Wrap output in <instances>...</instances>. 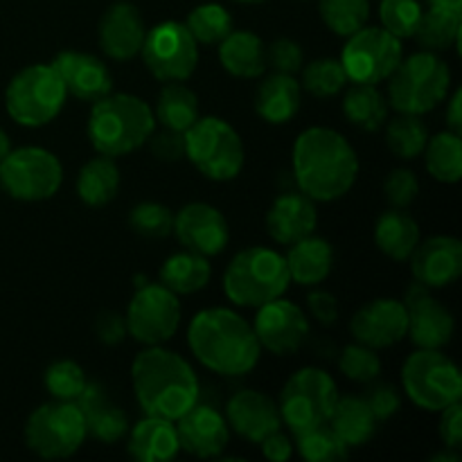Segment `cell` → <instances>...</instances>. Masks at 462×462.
Instances as JSON below:
<instances>
[{"label":"cell","instance_id":"cell-55","mask_svg":"<svg viewBox=\"0 0 462 462\" xmlns=\"http://www.w3.org/2000/svg\"><path fill=\"white\" fill-rule=\"evenodd\" d=\"M262 445V454H264L266 460L271 462H287L293 456V442L287 433L273 431L271 436H266Z\"/></svg>","mask_w":462,"mask_h":462},{"label":"cell","instance_id":"cell-36","mask_svg":"<svg viewBox=\"0 0 462 462\" xmlns=\"http://www.w3.org/2000/svg\"><path fill=\"white\" fill-rule=\"evenodd\" d=\"M343 116L361 131H377L388 120V102L377 86L352 84L343 97Z\"/></svg>","mask_w":462,"mask_h":462},{"label":"cell","instance_id":"cell-8","mask_svg":"<svg viewBox=\"0 0 462 462\" xmlns=\"http://www.w3.org/2000/svg\"><path fill=\"white\" fill-rule=\"evenodd\" d=\"M185 158L206 179L224 183L237 179L244 170L246 152L237 131L221 117H199L185 131Z\"/></svg>","mask_w":462,"mask_h":462},{"label":"cell","instance_id":"cell-2","mask_svg":"<svg viewBox=\"0 0 462 462\" xmlns=\"http://www.w3.org/2000/svg\"><path fill=\"white\" fill-rule=\"evenodd\" d=\"M188 346L203 368L221 377L248 374L262 352L253 325L226 307H212L194 316L188 329Z\"/></svg>","mask_w":462,"mask_h":462},{"label":"cell","instance_id":"cell-59","mask_svg":"<svg viewBox=\"0 0 462 462\" xmlns=\"http://www.w3.org/2000/svg\"><path fill=\"white\" fill-rule=\"evenodd\" d=\"M445 460L458 462L460 458H458V456H449V454H440V456H436V458H433V462H445Z\"/></svg>","mask_w":462,"mask_h":462},{"label":"cell","instance_id":"cell-26","mask_svg":"<svg viewBox=\"0 0 462 462\" xmlns=\"http://www.w3.org/2000/svg\"><path fill=\"white\" fill-rule=\"evenodd\" d=\"M75 404L84 415L86 431L95 440L104 442V445H116L117 440H122L129 433V418L111 400L106 388L99 386V383H86Z\"/></svg>","mask_w":462,"mask_h":462},{"label":"cell","instance_id":"cell-3","mask_svg":"<svg viewBox=\"0 0 462 462\" xmlns=\"http://www.w3.org/2000/svg\"><path fill=\"white\" fill-rule=\"evenodd\" d=\"M135 400L144 415L176 422L201 397V383L192 365L176 352L147 346L131 365Z\"/></svg>","mask_w":462,"mask_h":462},{"label":"cell","instance_id":"cell-29","mask_svg":"<svg viewBox=\"0 0 462 462\" xmlns=\"http://www.w3.org/2000/svg\"><path fill=\"white\" fill-rule=\"evenodd\" d=\"M284 260H287L291 282L302 284V287H319V284L323 282V280H328V275L332 273V244H329L328 239L310 235V237L291 244Z\"/></svg>","mask_w":462,"mask_h":462},{"label":"cell","instance_id":"cell-42","mask_svg":"<svg viewBox=\"0 0 462 462\" xmlns=\"http://www.w3.org/2000/svg\"><path fill=\"white\" fill-rule=\"evenodd\" d=\"M319 14L329 32L350 36L368 23L370 0H319Z\"/></svg>","mask_w":462,"mask_h":462},{"label":"cell","instance_id":"cell-50","mask_svg":"<svg viewBox=\"0 0 462 462\" xmlns=\"http://www.w3.org/2000/svg\"><path fill=\"white\" fill-rule=\"evenodd\" d=\"M364 400L365 404L370 406L374 418H377V422H386V420H391L393 415L402 409L400 393H397V388L391 386V383H373V386L365 391Z\"/></svg>","mask_w":462,"mask_h":462},{"label":"cell","instance_id":"cell-15","mask_svg":"<svg viewBox=\"0 0 462 462\" xmlns=\"http://www.w3.org/2000/svg\"><path fill=\"white\" fill-rule=\"evenodd\" d=\"M126 332L143 346H162L180 325V302L165 284H140L126 310Z\"/></svg>","mask_w":462,"mask_h":462},{"label":"cell","instance_id":"cell-57","mask_svg":"<svg viewBox=\"0 0 462 462\" xmlns=\"http://www.w3.org/2000/svg\"><path fill=\"white\" fill-rule=\"evenodd\" d=\"M429 7L445 9V12H462V0H429Z\"/></svg>","mask_w":462,"mask_h":462},{"label":"cell","instance_id":"cell-11","mask_svg":"<svg viewBox=\"0 0 462 462\" xmlns=\"http://www.w3.org/2000/svg\"><path fill=\"white\" fill-rule=\"evenodd\" d=\"M338 400L332 374L320 368H302L293 373L280 393V415L293 433L328 424Z\"/></svg>","mask_w":462,"mask_h":462},{"label":"cell","instance_id":"cell-10","mask_svg":"<svg viewBox=\"0 0 462 462\" xmlns=\"http://www.w3.org/2000/svg\"><path fill=\"white\" fill-rule=\"evenodd\" d=\"M86 420L75 402L54 400L41 404L25 422V445L39 458H70L84 445Z\"/></svg>","mask_w":462,"mask_h":462},{"label":"cell","instance_id":"cell-31","mask_svg":"<svg viewBox=\"0 0 462 462\" xmlns=\"http://www.w3.org/2000/svg\"><path fill=\"white\" fill-rule=\"evenodd\" d=\"M374 244L386 257L395 262L409 260L420 244V226L404 208L386 210L374 224Z\"/></svg>","mask_w":462,"mask_h":462},{"label":"cell","instance_id":"cell-16","mask_svg":"<svg viewBox=\"0 0 462 462\" xmlns=\"http://www.w3.org/2000/svg\"><path fill=\"white\" fill-rule=\"evenodd\" d=\"M253 332H255L262 350L275 356H289L305 346L311 328L305 311L296 302L275 298V300L257 307Z\"/></svg>","mask_w":462,"mask_h":462},{"label":"cell","instance_id":"cell-17","mask_svg":"<svg viewBox=\"0 0 462 462\" xmlns=\"http://www.w3.org/2000/svg\"><path fill=\"white\" fill-rule=\"evenodd\" d=\"M171 233L185 251L199 253L203 257L219 255L230 239L228 219L210 203H188L174 217Z\"/></svg>","mask_w":462,"mask_h":462},{"label":"cell","instance_id":"cell-37","mask_svg":"<svg viewBox=\"0 0 462 462\" xmlns=\"http://www.w3.org/2000/svg\"><path fill=\"white\" fill-rule=\"evenodd\" d=\"M424 162L427 171L440 183H458L462 179V140L454 131L429 138L424 147Z\"/></svg>","mask_w":462,"mask_h":462},{"label":"cell","instance_id":"cell-40","mask_svg":"<svg viewBox=\"0 0 462 462\" xmlns=\"http://www.w3.org/2000/svg\"><path fill=\"white\" fill-rule=\"evenodd\" d=\"M293 436H296V447L300 456L310 462H338L350 456V447L337 436L329 424H319V427L305 429Z\"/></svg>","mask_w":462,"mask_h":462},{"label":"cell","instance_id":"cell-14","mask_svg":"<svg viewBox=\"0 0 462 462\" xmlns=\"http://www.w3.org/2000/svg\"><path fill=\"white\" fill-rule=\"evenodd\" d=\"M140 54L153 79L185 81L197 70L199 43L185 23L165 21L147 30Z\"/></svg>","mask_w":462,"mask_h":462},{"label":"cell","instance_id":"cell-35","mask_svg":"<svg viewBox=\"0 0 462 462\" xmlns=\"http://www.w3.org/2000/svg\"><path fill=\"white\" fill-rule=\"evenodd\" d=\"M210 262L199 253L183 251L167 257L161 269V284H165L176 296L197 293L210 282Z\"/></svg>","mask_w":462,"mask_h":462},{"label":"cell","instance_id":"cell-34","mask_svg":"<svg viewBox=\"0 0 462 462\" xmlns=\"http://www.w3.org/2000/svg\"><path fill=\"white\" fill-rule=\"evenodd\" d=\"M156 122L165 129L185 134L199 120V97L183 81H167L161 88L153 108Z\"/></svg>","mask_w":462,"mask_h":462},{"label":"cell","instance_id":"cell-60","mask_svg":"<svg viewBox=\"0 0 462 462\" xmlns=\"http://www.w3.org/2000/svg\"><path fill=\"white\" fill-rule=\"evenodd\" d=\"M235 3H242V5H257V3H264V0H235Z\"/></svg>","mask_w":462,"mask_h":462},{"label":"cell","instance_id":"cell-4","mask_svg":"<svg viewBox=\"0 0 462 462\" xmlns=\"http://www.w3.org/2000/svg\"><path fill=\"white\" fill-rule=\"evenodd\" d=\"M153 129V108L129 93H108L106 97L93 102L86 125L95 152L108 158L126 156L147 144Z\"/></svg>","mask_w":462,"mask_h":462},{"label":"cell","instance_id":"cell-49","mask_svg":"<svg viewBox=\"0 0 462 462\" xmlns=\"http://www.w3.org/2000/svg\"><path fill=\"white\" fill-rule=\"evenodd\" d=\"M266 63L273 68L275 72H284V75H296L305 66V52L300 45L291 39H278L266 48Z\"/></svg>","mask_w":462,"mask_h":462},{"label":"cell","instance_id":"cell-30","mask_svg":"<svg viewBox=\"0 0 462 462\" xmlns=\"http://www.w3.org/2000/svg\"><path fill=\"white\" fill-rule=\"evenodd\" d=\"M219 61L226 72L239 79H257L269 68L266 45L248 30H233L219 43Z\"/></svg>","mask_w":462,"mask_h":462},{"label":"cell","instance_id":"cell-5","mask_svg":"<svg viewBox=\"0 0 462 462\" xmlns=\"http://www.w3.org/2000/svg\"><path fill=\"white\" fill-rule=\"evenodd\" d=\"M291 284L287 260L273 248L251 246L230 260L224 273V291L239 307H257L282 298Z\"/></svg>","mask_w":462,"mask_h":462},{"label":"cell","instance_id":"cell-20","mask_svg":"<svg viewBox=\"0 0 462 462\" xmlns=\"http://www.w3.org/2000/svg\"><path fill=\"white\" fill-rule=\"evenodd\" d=\"M409 260L415 282L427 289L449 287L462 275V244L449 235L420 239Z\"/></svg>","mask_w":462,"mask_h":462},{"label":"cell","instance_id":"cell-38","mask_svg":"<svg viewBox=\"0 0 462 462\" xmlns=\"http://www.w3.org/2000/svg\"><path fill=\"white\" fill-rule=\"evenodd\" d=\"M460 25V14L429 7V12H422V18H420V25L413 36L429 52H445V50L458 45Z\"/></svg>","mask_w":462,"mask_h":462},{"label":"cell","instance_id":"cell-6","mask_svg":"<svg viewBox=\"0 0 462 462\" xmlns=\"http://www.w3.org/2000/svg\"><path fill=\"white\" fill-rule=\"evenodd\" d=\"M451 86V70L438 52H415L402 57L400 66L388 77V102L397 113L424 116L445 102Z\"/></svg>","mask_w":462,"mask_h":462},{"label":"cell","instance_id":"cell-48","mask_svg":"<svg viewBox=\"0 0 462 462\" xmlns=\"http://www.w3.org/2000/svg\"><path fill=\"white\" fill-rule=\"evenodd\" d=\"M420 183L418 176L411 170H393L383 180V197L393 208H409L418 199Z\"/></svg>","mask_w":462,"mask_h":462},{"label":"cell","instance_id":"cell-21","mask_svg":"<svg viewBox=\"0 0 462 462\" xmlns=\"http://www.w3.org/2000/svg\"><path fill=\"white\" fill-rule=\"evenodd\" d=\"M99 48L113 61H131L140 54L147 36V25L135 5L120 0L113 3L99 18Z\"/></svg>","mask_w":462,"mask_h":462},{"label":"cell","instance_id":"cell-19","mask_svg":"<svg viewBox=\"0 0 462 462\" xmlns=\"http://www.w3.org/2000/svg\"><path fill=\"white\" fill-rule=\"evenodd\" d=\"M406 311H409V329L406 337L424 350H440L454 337V316L440 300L429 293L427 287L415 282L406 291Z\"/></svg>","mask_w":462,"mask_h":462},{"label":"cell","instance_id":"cell-56","mask_svg":"<svg viewBox=\"0 0 462 462\" xmlns=\"http://www.w3.org/2000/svg\"><path fill=\"white\" fill-rule=\"evenodd\" d=\"M460 102H462V90L456 88L454 95L449 99V106H447V125H449V131L460 135L462 131V113H460Z\"/></svg>","mask_w":462,"mask_h":462},{"label":"cell","instance_id":"cell-33","mask_svg":"<svg viewBox=\"0 0 462 462\" xmlns=\"http://www.w3.org/2000/svg\"><path fill=\"white\" fill-rule=\"evenodd\" d=\"M77 197L90 208H102L116 199L120 189V170L116 158L97 156L86 162L77 174Z\"/></svg>","mask_w":462,"mask_h":462},{"label":"cell","instance_id":"cell-52","mask_svg":"<svg viewBox=\"0 0 462 462\" xmlns=\"http://www.w3.org/2000/svg\"><path fill=\"white\" fill-rule=\"evenodd\" d=\"M126 320L125 316L117 311H102L95 319V337L104 343V346H120L126 338Z\"/></svg>","mask_w":462,"mask_h":462},{"label":"cell","instance_id":"cell-53","mask_svg":"<svg viewBox=\"0 0 462 462\" xmlns=\"http://www.w3.org/2000/svg\"><path fill=\"white\" fill-rule=\"evenodd\" d=\"M440 438L445 442L447 449H460L462 445V409L460 402L447 406L445 411H440Z\"/></svg>","mask_w":462,"mask_h":462},{"label":"cell","instance_id":"cell-44","mask_svg":"<svg viewBox=\"0 0 462 462\" xmlns=\"http://www.w3.org/2000/svg\"><path fill=\"white\" fill-rule=\"evenodd\" d=\"M43 383L54 400L75 402L79 397V393L86 388L88 379H86L84 368L77 361L61 359L48 365V370L43 374Z\"/></svg>","mask_w":462,"mask_h":462},{"label":"cell","instance_id":"cell-12","mask_svg":"<svg viewBox=\"0 0 462 462\" xmlns=\"http://www.w3.org/2000/svg\"><path fill=\"white\" fill-rule=\"evenodd\" d=\"M63 167L43 147L12 149L0 161V188L16 201H45L59 192Z\"/></svg>","mask_w":462,"mask_h":462},{"label":"cell","instance_id":"cell-47","mask_svg":"<svg viewBox=\"0 0 462 462\" xmlns=\"http://www.w3.org/2000/svg\"><path fill=\"white\" fill-rule=\"evenodd\" d=\"M338 370L350 382L370 383L382 373V359L377 356V350L364 346V343H355V346H347L341 352V356H338Z\"/></svg>","mask_w":462,"mask_h":462},{"label":"cell","instance_id":"cell-18","mask_svg":"<svg viewBox=\"0 0 462 462\" xmlns=\"http://www.w3.org/2000/svg\"><path fill=\"white\" fill-rule=\"evenodd\" d=\"M409 329V311L402 300L395 298H377L365 302L350 319V332L356 343L383 350L397 346L406 338Z\"/></svg>","mask_w":462,"mask_h":462},{"label":"cell","instance_id":"cell-39","mask_svg":"<svg viewBox=\"0 0 462 462\" xmlns=\"http://www.w3.org/2000/svg\"><path fill=\"white\" fill-rule=\"evenodd\" d=\"M429 138L431 135H429V126L424 125L422 116L400 113L391 122L386 120V144L402 161H413V158L422 156Z\"/></svg>","mask_w":462,"mask_h":462},{"label":"cell","instance_id":"cell-24","mask_svg":"<svg viewBox=\"0 0 462 462\" xmlns=\"http://www.w3.org/2000/svg\"><path fill=\"white\" fill-rule=\"evenodd\" d=\"M226 422L248 442L260 445L266 436L282 427V415H280L278 404L269 395L253 391V388H244L228 400Z\"/></svg>","mask_w":462,"mask_h":462},{"label":"cell","instance_id":"cell-32","mask_svg":"<svg viewBox=\"0 0 462 462\" xmlns=\"http://www.w3.org/2000/svg\"><path fill=\"white\" fill-rule=\"evenodd\" d=\"M328 424L352 449V447L368 445L377 433L379 422L364 397H338Z\"/></svg>","mask_w":462,"mask_h":462},{"label":"cell","instance_id":"cell-51","mask_svg":"<svg viewBox=\"0 0 462 462\" xmlns=\"http://www.w3.org/2000/svg\"><path fill=\"white\" fill-rule=\"evenodd\" d=\"M152 156L162 162H179L185 158V135L179 131H171L162 126V131L153 129V134L147 140Z\"/></svg>","mask_w":462,"mask_h":462},{"label":"cell","instance_id":"cell-45","mask_svg":"<svg viewBox=\"0 0 462 462\" xmlns=\"http://www.w3.org/2000/svg\"><path fill=\"white\" fill-rule=\"evenodd\" d=\"M422 12L424 9L418 0H382L379 5L382 27L400 41L411 39L415 34Z\"/></svg>","mask_w":462,"mask_h":462},{"label":"cell","instance_id":"cell-28","mask_svg":"<svg viewBox=\"0 0 462 462\" xmlns=\"http://www.w3.org/2000/svg\"><path fill=\"white\" fill-rule=\"evenodd\" d=\"M302 104V86L293 75L273 72L255 93V113L269 125H287L298 116Z\"/></svg>","mask_w":462,"mask_h":462},{"label":"cell","instance_id":"cell-58","mask_svg":"<svg viewBox=\"0 0 462 462\" xmlns=\"http://www.w3.org/2000/svg\"><path fill=\"white\" fill-rule=\"evenodd\" d=\"M9 152H12V143H9V135L5 134L3 129H0V161H3V158L7 156Z\"/></svg>","mask_w":462,"mask_h":462},{"label":"cell","instance_id":"cell-54","mask_svg":"<svg viewBox=\"0 0 462 462\" xmlns=\"http://www.w3.org/2000/svg\"><path fill=\"white\" fill-rule=\"evenodd\" d=\"M307 302H310L311 316H314L320 325H334L338 320V302L329 291H323V289L311 291Z\"/></svg>","mask_w":462,"mask_h":462},{"label":"cell","instance_id":"cell-41","mask_svg":"<svg viewBox=\"0 0 462 462\" xmlns=\"http://www.w3.org/2000/svg\"><path fill=\"white\" fill-rule=\"evenodd\" d=\"M185 27H188L197 43H221L233 32V16H230V12L224 5L203 3L197 5L188 14Z\"/></svg>","mask_w":462,"mask_h":462},{"label":"cell","instance_id":"cell-27","mask_svg":"<svg viewBox=\"0 0 462 462\" xmlns=\"http://www.w3.org/2000/svg\"><path fill=\"white\" fill-rule=\"evenodd\" d=\"M129 456L140 462H167L180 451L179 433L171 420L144 415L129 429Z\"/></svg>","mask_w":462,"mask_h":462},{"label":"cell","instance_id":"cell-43","mask_svg":"<svg viewBox=\"0 0 462 462\" xmlns=\"http://www.w3.org/2000/svg\"><path fill=\"white\" fill-rule=\"evenodd\" d=\"M347 75L338 59H316L302 66V88L310 90L314 97L328 99L341 93L347 84Z\"/></svg>","mask_w":462,"mask_h":462},{"label":"cell","instance_id":"cell-25","mask_svg":"<svg viewBox=\"0 0 462 462\" xmlns=\"http://www.w3.org/2000/svg\"><path fill=\"white\" fill-rule=\"evenodd\" d=\"M316 224H319V212L314 201L302 192L280 194L266 212V230L271 239L282 246H291L314 235Z\"/></svg>","mask_w":462,"mask_h":462},{"label":"cell","instance_id":"cell-46","mask_svg":"<svg viewBox=\"0 0 462 462\" xmlns=\"http://www.w3.org/2000/svg\"><path fill=\"white\" fill-rule=\"evenodd\" d=\"M129 226L134 233L147 239H165L174 228V215L167 206L156 201H143L131 208Z\"/></svg>","mask_w":462,"mask_h":462},{"label":"cell","instance_id":"cell-1","mask_svg":"<svg viewBox=\"0 0 462 462\" xmlns=\"http://www.w3.org/2000/svg\"><path fill=\"white\" fill-rule=\"evenodd\" d=\"M291 165L296 185L311 201H337L346 197L359 179V156L355 147L328 126H311L298 135Z\"/></svg>","mask_w":462,"mask_h":462},{"label":"cell","instance_id":"cell-13","mask_svg":"<svg viewBox=\"0 0 462 462\" xmlns=\"http://www.w3.org/2000/svg\"><path fill=\"white\" fill-rule=\"evenodd\" d=\"M404 50L402 41L383 27L364 25L347 36L341 52V66L352 84H382L400 66Z\"/></svg>","mask_w":462,"mask_h":462},{"label":"cell","instance_id":"cell-23","mask_svg":"<svg viewBox=\"0 0 462 462\" xmlns=\"http://www.w3.org/2000/svg\"><path fill=\"white\" fill-rule=\"evenodd\" d=\"M50 66L57 70L66 86L68 95L81 99V102H97L113 93V75L106 63L95 54L77 52V50H63L54 57Z\"/></svg>","mask_w":462,"mask_h":462},{"label":"cell","instance_id":"cell-7","mask_svg":"<svg viewBox=\"0 0 462 462\" xmlns=\"http://www.w3.org/2000/svg\"><path fill=\"white\" fill-rule=\"evenodd\" d=\"M68 90L48 63H34L12 77L5 90V108L16 125L45 126L63 111Z\"/></svg>","mask_w":462,"mask_h":462},{"label":"cell","instance_id":"cell-22","mask_svg":"<svg viewBox=\"0 0 462 462\" xmlns=\"http://www.w3.org/2000/svg\"><path fill=\"white\" fill-rule=\"evenodd\" d=\"M180 451L197 458H217L224 454L230 440V429L224 415L208 404H194L176 420Z\"/></svg>","mask_w":462,"mask_h":462},{"label":"cell","instance_id":"cell-9","mask_svg":"<svg viewBox=\"0 0 462 462\" xmlns=\"http://www.w3.org/2000/svg\"><path fill=\"white\" fill-rule=\"evenodd\" d=\"M402 386L409 400L429 413H440L462 397L458 365L440 350L413 352L402 368Z\"/></svg>","mask_w":462,"mask_h":462}]
</instances>
